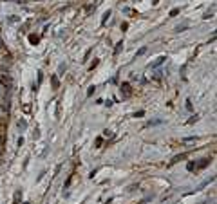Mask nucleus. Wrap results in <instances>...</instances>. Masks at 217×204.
Here are the masks:
<instances>
[{"instance_id": "obj_1", "label": "nucleus", "mask_w": 217, "mask_h": 204, "mask_svg": "<svg viewBox=\"0 0 217 204\" xmlns=\"http://www.w3.org/2000/svg\"><path fill=\"white\" fill-rule=\"evenodd\" d=\"M121 94L125 96V98H129V96L132 94V89H130L129 83H123V85H121Z\"/></svg>"}, {"instance_id": "obj_2", "label": "nucleus", "mask_w": 217, "mask_h": 204, "mask_svg": "<svg viewBox=\"0 0 217 204\" xmlns=\"http://www.w3.org/2000/svg\"><path fill=\"white\" fill-rule=\"evenodd\" d=\"M163 61H165V56H161V58H158V60H156V61H154V63H152V65H150V67H158V65H161V63H163Z\"/></svg>"}, {"instance_id": "obj_3", "label": "nucleus", "mask_w": 217, "mask_h": 204, "mask_svg": "<svg viewBox=\"0 0 217 204\" xmlns=\"http://www.w3.org/2000/svg\"><path fill=\"white\" fill-rule=\"evenodd\" d=\"M121 49H123V42H119V44L116 45V49H114V54H118V52H119Z\"/></svg>"}, {"instance_id": "obj_4", "label": "nucleus", "mask_w": 217, "mask_h": 204, "mask_svg": "<svg viewBox=\"0 0 217 204\" xmlns=\"http://www.w3.org/2000/svg\"><path fill=\"white\" fill-rule=\"evenodd\" d=\"M29 40H31V44H35V45L38 44V36H35V35H31V36H29Z\"/></svg>"}, {"instance_id": "obj_5", "label": "nucleus", "mask_w": 217, "mask_h": 204, "mask_svg": "<svg viewBox=\"0 0 217 204\" xmlns=\"http://www.w3.org/2000/svg\"><path fill=\"white\" fill-rule=\"evenodd\" d=\"M109 16H110V11H107V13H105V16H103V20H101V24H105V22H107V18H109Z\"/></svg>"}, {"instance_id": "obj_6", "label": "nucleus", "mask_w": 217, "mask_h": 204, "mask_svg": "<svg viewBox=\"0 0 217 204\" xmlns=\"http://www.w3.org/2000/svg\"><path fill=\"white\" fill-rule=\"evenodd\" d=\"M18 126H20V128H25L27 125H25V121H24V119H20V121H18Z\"/></svg>"}, {"instance_id": "obj_7", "label": "nucleus", "mask_w": 217, "mask_h": 204, "mask_svg": "<svg viewBox=\"0 0 217 204\" xmlns=\"http://www.w3.org/2000/svg\"><path fill=\"white\" fill-rule=\"evenodd\" d=\"M177 13H179V9H172V11H170V16H177Z\"/></svg>"}, {"instance_id": "obj_8", "label": "nucleus", "mask_w": 217, "mask_h": 204, "mask_svg": "<svg viewBox=\"0 0 217 204\" xmlns=\"http://www.w3.org/2000/svg\"><path fill=\"white\" fill-rule=\"evenodd\" d=\"M184 29H187V25H177V27H175V31H177V33H179V31H184Z\"/></svg>"}, {"instance_id": "obj_9", "label": "nucleus", "mask_w": 217, "mask_h": 204, "mask_svg": "<svg viewBox=\"0 0 217 204\" xmlns=\"http://www.w3.org/2000/svg\"><path fill=\"white\" fill-rule=\"evenodd\" d=\"M29 110H31V105H24V112L29 114Z\"/></svg>"}, {"instance_id": "obj_10", "label": "nucleus", "mask_w": 217, "mask_h": 204, "mask_svg": "<svg viewBox=\"0 0 217 204\" xmlns=\"http://www.w3.org/2000/svg\"><path fill=\"white\" fill-rule=\"evenodd\" d=\"M127 29H129V24H121V31H123V33H125Z\"/></svg>"}, {"instance_id": "obj_11", "label": "nucleus", "mask_w": 217, "mask_h": 204, "mask_svg": "<svg viewBox=\"0 0 217 204\" xmlns=\"http://www.w3.org/2000/svg\"><path fill=\"white\" fill-rule=\"evenodd\" d=\"M143 114H145V112H143V110H139V112H136V114H134V116H136V117H141Z\"/></svg>"}, {"instance_id": "obj_12", "label": "nucleus", "mask_w": 217, "mask_h": 204, "mask_svg": "<svg viewBox=\"0 0 217 204\" xmlns=\"http://www.w3.org/2000/svg\"><path fill=\"white\" fill-rule=\"evenodd\" d=\"M25 204H27V202H25Z\"/></svg>"}]
</instances>
